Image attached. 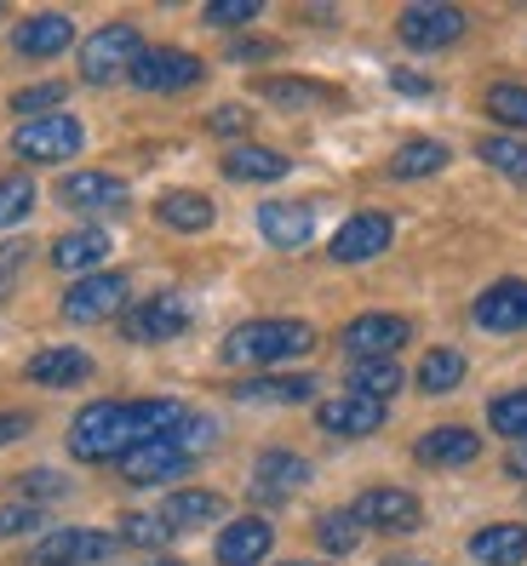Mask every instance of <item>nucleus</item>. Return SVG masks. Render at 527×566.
<instances>
[{
    "instance_id": "nucleus-1",
    "label": "nucleus",
    "mask_w": 527,
    "mask_h": 566,
    "mask_svg": "<svg viewBox=\"0 0 527 566\" xmlns=\"http://www.w3.org/2000/svg\"><path fill=\"white\" fill-rule=\"evenodd\" d=\"M189 423L184 401H92L70 423V452L81 463H121L149 441H167Z\"/></svg>"
},
{
    "instance_id": "nucleus-2",
    "label": "nucleus",
    "mask_w": 527,
    "mask_h": 566,
    "mask_svg": "<svg viewBox=\"0 0 527 566\" xmlns=\"http://www.w3.org/2000/svg\"><path fill=\"white\" fill-rule=\"evenodd\" d=\"M316 349V326L310 321H287V315H270V321H241L236 332H224L218 355L229 366H281V360H299Z\"/></svg>"
},
{
    "instance_id": "nucleus-3",
    "label": "nucleus",
    "mask_w": 527,
    "mask_h": 566,
    "mask_svg": "<svg viewBox=\"0 0 527 566\" xmlns=\"http://www.w3.org/2000/svg\"><path fill=\"white\" fill-rule=\"evenodd\" d=\"M144 52V35L132 23H104V29H92L86 46H81V81L86 86H115L132 75V63H138Z\"/></svg>"
},
{
    "instance_id": "nucleus-4",
    "label": "nucleus",
    "mask_w": 527,
    "mask_h": 566,
    "mask_svg": "<svg viewBox=\"0 0 527 566\" xmlns=\"http://www.w3.org/2000/svg\"><path fill=\"white\" fill-rule=\"evenodd\" d=\"M471 18L447 7V0H413V7H402V18H395V35H402V46L413 52H447L465 41Z\"/></svg>"
},
{
    "instance_id": "nucleus-5",
    "label": "nucleus",
    "mask_w": 527,
    "mask_h": 566,
    "mask_svg": "<svg viewBox=\"0 0 527 566\" xmlns=\"http://www.w3.org/2000/svg\"><path fill=\"white\" fill-rule=\"evenodd\" d=\"M126 81L138 86V92H149V97H173V92L202 86L207 81V63L195 57V52H178V46H144Z\"/></svg>"
},
{
    "instance_id": "nucleus-6",
    "label": "nucleus",
    "mask_w": 527,
    "mask_h": 566,
    "mask_svg": "<svg viewBox=\"0 0 527 566\" xmlns=\"http://www.w3.org/2000/svg\"><path fill=\"white\" fill-rule=\"evenodd\" d=\"M81 144H86V126L75 120V115H41V120H23L18 126V138H12V149L23 155V160H35V166H58V160H70V155H81Z\"/></svg>"
},
{
    "instance_id": "nucleus-7",
    "label": "nucleus",
    "mask_w": 527,
    "mask_h": 566,
    "mask_svg": "<svg viewBox=\"0 0 527 566\" xmlns=\"http://www.w3.org/2000/svg\"><path fill=\"white\" fill-rule=\"evenodd\" d=\"M115 555V532H97V526H63L46 532V538L29 549L23 566H104Z\"/></svg>"
},
{
    "instance_id": "nucleus-8",
    "label": "nucleus",
    "mask_w": 527,
    "mask_h": 566,
    "mask_svg": "<svg viewBox=\"0 0 527 566\" xmlns=\"http://www.w3.org/2000/svg\"><path fill=\"white\" fill-rule=\"evenodd\" d=\"M126 297H132V281L121 270H97V275H81L70 292H63V321H75V326H92V321H110L126 310Z\"/></svg>"
},
{
    "instance_id": "nucleus-9",
    "label": "nucleus",
    "mask_w": 527,
    "mask_h": 566,
    "mask_svg": "<svg viewBox=\"0 0 527 566\" xmlns=\"http://www.w3.org/2000/svg\"><path fill=\"white\" fill-rule=\"evenodd\" d=\"M413 338V326L402 321V315H390V310H368V315H355L350 326H344V349L355 355V360H395V349H402Z\"/></svg>"
},
{
    "instance_id": "nucleus-10",
    "label": "nucleus",
    "mask_w": 527,
    "mask_h": 566,
    "mask_svg": "<svg viewBox=\"0 0 527 566\" xmlns=\"http://www.w3.org/2000/svg\"><path fill=\"white\" fill-rule=\"evenodd\" d=\"M350 515L361 521V532H418V521H424V510H418V497L407 492V486H368L350 504Z\"/></svg>"
},
{
    "instance_id": "nucleus-11",
    "label": "nucleus",
    "mask_w": 527,
    "mask_h": 566,
    "mask_svg": "<svg viewBox=\"0 0 527 566\" xmlns=\"http://www.w3.org/2000/svg\"><path fill=\"white\" fill-rule=\"evenodd\" d=\"M390 241H395V218L390 212H355V218L339 223V235L327 241V258H333V263H368Z\"/></svg>"
},
{
    "instance_id": "nucleus-12",
    "label": "nucleus",
    "mask_w": 527,
    "mask_h": 566,
    "mask_svg": "<svg viewBox=\"0 0 527 566\" xmlns=\"http://www.w3.org/2000/svg\"><path fill=\"white\" fill-rule=\"evenodd\" d=\"M121 332L132 344H167V338H178V332H189V304L178 292H155L121 321Z\"/></svg>"
},
{
    "instance_id": "nucleus-13",
    "label": "nucleus",
    "mask_w": 527,
    "mask_h": 566,
    "mask_svg": "<svg viewBox=\"0 0 527 566\" xmlns=\"http://www.w3.org/2000/svg\"><path fill=\"white\" fill-rule=\"evenodd\" d=\"M195 470V452L184 447V441H149V447H138V452H126L121 458V475L132 481V486H161V481H178V475H189Z\"/></svg>"
},
{
    "instance_id": "nucleus-14",
    "label": "nucleus",
    "mask_w": 527,
    "mask_h": 566,
    "mask_svg": "<svg viewBox=\"0 0 527 566\" xmlns=\"http://www.w3.org/2000/svg\"><path fill=\"white\" fill-rule=\"evenodd\" d=\"M471 321L482 332H493V338H505V332H527V281H493L476 297Z\"/></svg>"
},
{
    "instance_id": "nucleus-15",
    "label": "nucleus",
    "mask_w": 527,
    "mask_h": 566,
    "mask_svg": "<svg viewBox=\"0 0 527 566\" xmlns=\"http://www.w3.org/2000/svg\"><path fill=\"white\" fill-rule=\"evenodd\" d=\"M299 486H310V463L299 452L270 447L258 458V470H252V497H258V504H281V497H292Z\"/></svg>"
},
{
    "instance_id": "nucleus-16",
    "label": "nucleus",
    "mask_w": 527,
    "mask_h": 566,
    "mask_svg": "<svg viewBox=\"0 0 527 566\" xmlns=\"http://www.w3.org/2000/svg\"><path fill=\"white\" fill-rule=\"evenodd\" d=\"M384 418H390L384 401H368V395H339V401H321V412H316V423L327 429V436H344V441L379 436Z\"/></svg>"
},
{
    "instance_id": "nucleus-17",
    "label": "nucleus",
    "mask_w": 527,
    "mask_h": 566,
    "mask_svg": "<svg viewBox=\"0 0 527 566\" xmlns=\"http://www.w3.org/2000/svg\"><path fill=\"white\" fill-rule=\"evenodd\" d=\"M258 229H264V241L281 247V252H299L316 241V212L304 201H264L258 207Z\"/></svg>"
},
{
    "instance_id": "nucleus-18",
    "label": "nucleus",
    "mask_w": 527,
    "mask_h": 566,
    "mask_svg": "<svg viewBox=\"0 0 527 566\" xmlns=\"http://www.w3.org/2000/svg\"><path fill=\"white\" fill-rule=\"evenodd\" d=\"M413 458L431 463V470H458V463H476L482 458V436H476V429H465V423H442V429H431V436L413 441Z\"/></svg>"
},
{
    "instance_id": "nucleus-19",
    "label": "nucleus",
    "mask_w": 527,
    "mask_h": 566,
    "mask_svg": "<svg viewBox=\"0 0 527 566\" xmlns=\"http://www.w3.org/2000/svg\"><path fill=\"white\" fill-rule=\"evenodd\" d=\"M70 46H75V23L63 12H35V18H23L12 29V52L18 57H58Z\"/></svg>"
},
{
    "instance_id": "nucleus-20",
    "label": "nucleus",
    "mask_w": 527,
    "mask_h": 566,
    "mask_svg": "<svg viewBox=\"0 0 527 566\" xmlns=\"http://www.w3.org/2000/svg\"><path fill=\"white\" fill-rule=\"evenodd\" d=\"M270 549H276V532L264 515H241L218 532V566H258Z\"/></svg>"
},
{
    "instance_id": "nucleus-21",
    "label": "nucleus",
    "mask_w": 527,
    "mask_h": 566,
    "mask_svg": "<svg viewBox=\"0 0 527 566\" xmlns=\"http://www.w3.org/2000/svg\"><path fill=\"white\" fill-rule=\"evenodd\" d=\"M110 258V229H70L63 241H52V270L58 275H97Z\"/></svg>"
},
{
    "instance_id": "nucleus-22",
    "label": "nucleus",
    "mask_w": 527,
    "mask_h": 566,
    "mask_svg": "<svg viewBox=\"0 0 527 566\" xmlns=\"http://www.w3.org/2000/svg\"><path fill=\"white\" fill-rule=\"evenodd\" d=\"M58 201L75 212H115L126 207V184L115 172H70L58 184Z\"/></svg>"
},
{
    "instance_id": "nucleus-23",
    "label": "nucleus",
    "mask_w": 527,
    "mask_h": 566,
    "mask_svg": "<svg viewBox=\"0 0 527 566\" xmlns=\"http://www.w3.org/2000/svg\"><path fill=\"white\" fill-rule=\"evenodd\" d=\"M465 555L476 566H521L527 560V526L521 521H493L465 544Z\"/></svg>"
},
{
    "instance_id": "nucleus-24",
    "label": "nucleus",
    "mask_w": 527,
    "mask_h": 566,
    "mask_svg": "<svg viewBox=\"0 0 527 566\" xmlns=\"http://www.w3.org/2000/svg\"><path fill=\"white\" fill-rule=\"evenodd\" d=\"M86 378H92L86 349H41L35 360H29V384H41V389H75Z\"/></svg>"
},
{
    "instance_id": "nucleus-25",
    "label": "nucleus",
    "mask_w": 527,
    "mask_h": 566,
    "mask_svg": "<svg viewBox=\"0 0 527 566\" xmlns=\"http://www.w3.org/2000/svg\"><path fill=\"white\" fill-rule=\"evenodd\" d=\"M287 155H276V149H264V144H236L224 155V178H236V184H276V178H287Z\"/></svg>"
},
{
    "instance_id": "nucleus-26",
    "label": "nucleus",
    "mask_w": 527,
    "mask_h": 566,
    "mask_svg": "<svg viewBox=\"0 0 527 566\" xmlns=\"http://www.w3.org/2000/svg\"><path fill=\"white\" fill-rule=\"evenodd\" d=\"M155 218L167 223V229H178V235H202V229H213V201L207 195H195V189H173V195H161L155 201Z\"/></svg>"
},
{
    "instance_id": "nucleus-27",
    "label": "nucleus",
    "mask_w": 527,
    "mask_h": 566,
    "mask_svg": "<svg viewBox=\"0 0 527 566\" xmlns=\"http://www.w3.org/2000/svg\"><path fill=\"white\" fill-rule=\"evenodd\" d=\"M161 515H167L173 532H195V526H207L224 515V497L207 492V486H189V492H173L167 504H161Z\"/></svg>"
},
{
    "instance_id": "nucleus-28",
    "label": "nucleus",
    "mask_w": 527,
    "mask_h": 566,
    "mask_svg": "<svg viewBox=\"0 0 527 566\" xmlns=\"http://www.w3.org/2000/svg\"><path fill=\"white\" fill-rule=\"evenodd\" d=\"M316 395V378L292 373V378H247L236 384V401H264V407H292V401H310Z\"/></svg>"
},
{
    "instance_id": "nucleus-29",
    "label": "nucleus",
    "mask_w": 527,
    "mask_h": 566,
    "mask_svg": "<svg viewBox=\"0 0 527 566\" xmlns=\"http://www.w3.org/2000/svg\"><path fill=\"white\" fill-rule=\"evenodd\" d=\"M442 166H447V144H436V138H407L402 149L390 155V178L413 184V178H431V172H442Z\"/></svg>"
},
{
    "instance_id": "nucleus-30",
    "label": "nucleus",
    "mask_w": 527,
    "mask_h": 566,
    "mask_svg": "<svg viewBox=\"0 0 527 566\" xmlns=\"http://www.w3.org/2000/svg\"><path fill=\"white\" fill-rule=\"evenodd\" d=\"M407 384V373L395 360H355L350 366V395H368V401H384L390 407V395Z\"/></svg>"
},
{
    "instance_id": "nucleus-31",
    "label": "nucleus",
    "mask_w": 527,
    "mask_h": 566,
    "mask_svg": "<svg viewBox=\"0 0 527 566\" xmlns=\"http://www.w3.org/2000/svg\"><path fill=\"white\" fill-rule=\"evenodd\" d=\"M482 109L499 120L505 132H516V138H521V132H527V86L521 81H493L482 92Z\"/></svg>"
},
{
    "instance_id": "nucleus-32",
    "label": "nucleus",
    "mask_w": 527,
    "mask_h": 566,
    "mask_svg": "<svg viewBox=\"0 0 527 566\" xmlns=\"http://www.w3.org/2000/svg\"><path fill=\"white\" fill-rule=\"evenodd\" d=\"M476 155L493 166V172H505L510 184H527V138H516V132H499V138H482Z\"/></svg>"
},
{
    "instance_id": "nucleus-33",
    "label": "nucleus",
    "mask_w": 527,
    "mask_h": 566,
    "mask_svg": "<svg viewBox=\"0 0 527 566\" xmlns=\"http://www.w3.org/2000/svg\"><path fill=\"white\" fill-rule=\"evenodd\" d=\"M487 423H493V436H505V441L527 447V389L493 395V401H487Z\"/></svg>"
},
{
    "instance_id": "nucleus-34",
    "label": "nucleus",
    "mask_w": 527,
    "mask_h": 566,
    "mask_svg": "<svg viewBox=\"0 0 527 566\" xmlns=\"http://www.w3.org/2000/svg\"><path fill=\"white\" fill-rule=\"evenodd\" d=\"M458 384H465V355H458V349H431L418 360V389L424 395H447Z\"/></svg>"
},
{
    "instance_id": "nucleus-35",
    "label": "nucleus",
    "mask_w": 527,
    "mask_h": 566,
    "mask_svg": "<svg viewBox=\"0 0 527 566\" xmlns=\"http://www.w3.org/2000/svg\"><path fill=\"white\" fill-rule=\"evenodd\" d=\"M121 538L138 544V549H167L178 532L167 526V515H161V510H132V515L121 521Z\"/></svg>"
},
{
    "instance_id": "nucleus-36",
    "label": "nucleus",
    "mask_w": 527,
    "mask_h": 566,
    "mask_svg": "<svg viewBox=\"0 0 527 566\" xmlns=\"http://www.w3.org/2000/svg\"><path fill=\"white\" fill-rule=\"evenodd\" d=\"M316 544H321L327 555H350V549L361 544V521H355L350 510L321 515V521H316Z\"/></svg>"
},
{
    "instance_id": "nucleus-37",
    "label": "nucleus",
    "mask_w": 527,
    "mask_h": 566,
    "mask_svg": "<svg viewBox=\"0 0 527 566\" xmlns=\"http://www.w3.org/2000/svg\"><path fill=\"white\" fill-rule=\"evenodd\" d=\"M258 92L281 109H304V104H327L333 97V86H316V81H264Z\"/></svg>"
},
{
    "instance_id": "nucleus-38",
    "label": "nucleus",
    "mask_w": 527,
    "mask_h": 566,
    "mask_svg": "<svg viewBox=\"0 0 527 566\" xmlns=\"http://www.w3.org/2000/svg\"><path fill=\"white\" fill-rule=\"evenodd\" d=\"M63 97H70V86L41 81V86H23V92H12V109H18L23 120H41V115H58Z\"/></svg>"
},
{
    "instance_id": "nucleus-39",
    "label": "nucleus",
    "mask_w": 527,
    "mask_h": 566,
    "mask_svg": "<svg viewBox=\"0 0 527 566\" xmlns=\"http://www.w3.org/2000/svg\"><path fill=\"white\" fill-rule=\"evenodd\" d=\"M29 212H35V184L29 178H0V229L23 223Z\"/></svg>"
},
{
    "instance_id": "nucleus-40",
    "label": "nucleus",
    "mask_w": 527,
    "mask_h": 566,
    "mask_svg": "<svg viewBox=\"0 0 527 566\" xmlns=\"http://www.w3.org/2000/svg\"><path fill=\"white\" fill-rule=\"evenodd\" d=\"M46 521V504H7L0 510V538H23Z\"/></svg>"
},
{
    "instance_id": "nucleus-41",
    "label": "nucleus",
    "mask_w": 527,
    "mask_h": 566,
    "mask_svg": "<svg viewBox=\"0 0 527 566\" xmlns=\"http://www.w3.org/2000/svg\"><path fill=\"white\" fill-rule=\"evenodd\" d=\"M258 12H264V0H213V7H207V23L229 29V23H252Z\"/></svg>"
},
{
    "instance_id": "nucleus-42",
    "label": "nucleus",
    "mask_w": 527,
    "mask_h": 566,
    "mask_svg": "<svg viewBox=\"0 0 527 566\" xmlns=\"http://www.w3.org/2000/svg\"><path fill=\"white\" fill-rule=\"evenodd\" d=\"M29 252H35V247H29V241H7V247H0V297L12 292L18 270H23V263H29Z\"/></svg>"
},
{
    "instance_id": "nucleus-43",
    "label": "nucleus",
    "mask_w": 527,
    "mask_h": 566,
    "mask_svg": "<svg viewBox=\"0 0 527 566\" xmlns=\"http://www.w3.org/2000/svg\"><path fill=\"white\" fill-rule=\"evenodd\" d=\"M18 492H29V497H63V492H70V481L52 475V470H29V475L18 481Z\"/></svg>"
},
{
    "instance_id": "nucleus-44",
    "label": "nucleus",
    "mask_w": 527,
    "mask_h": 566,
    "mask_svg": "<svg viewBox=\"0 0 527 566\" xmlns=\"http://www.w3.org/2000/svg\"><path fill=\"white\" fill-rule=\"evenodd\" d=\"M207 126H213V132H247V126H252V115H247L241 104H224V109H213V115H207Z\"/></svg>"
},
{
    "instance_id": "nucleus-45",
    "label": "nucleus",
    "mask_w": 527,
    "mask_h": 566,
    "mask_svg": "<svg viewBox=\"0 0 527 566\" xmlns=\"http://www.w3.org/2000/svg\"><path fill=\"white\" fill-rule=\"evenodd\" d=\"M276 52V41H236V46H229V57H236V63H258V57H270Z\"/></svg>"
},
{
    "instance_id": "nucleus-46",
    "label": "nucleus",
    "mask_w": 527,
    "mask_h": 566,
    "mask_svg": "<svg viewBox=\"0 0 527 566\" xmlns=\"http://www.w3.org/2000/svg\"><path fill=\"white\" fill-rule=\"evenodd\" d=\"M390 81H395V92H407V97H431V81L413 75V70H395Z\"/></svg>"
},
{
    "instance_id": "nucleus-47",
    "label": "nucleus",
    "mask_w": 527,
    "mask_h": 566,
    "mask_svg": "<svg viewBox=\"0 0 527 566\" xmlns=\"http://www.w3.org/2000/svg\"><path fill=\"white\" fill-rule=\"evenodd\" d=\"M29 436V418L23 412H7V418H0V447H7V441H23Z\"/></svg>"
},
{
    "instance_id": "nucleus-48",
    "label": "nucleus",
    "mask_w": 527,
    "mask_h": 566,
    "mask_svg": "<svg viewBox=\"0 0 527 566\" xmlns=\"http://www.w3.org/2000/svg\"><path fill=\"white\" fill-rule=\"evenodd\" d=\"M505 470H510L516 481H527V447H516V452L505 458Z\"/></svg>"
},
{
    "instance_id": "nucleus-49",
    "label": "nucleus",
    "mask_w": 527,
    "mask_h": 566,
    "mask_svg": "<svg viewBox=\"0 0 527 566\" xmlns=\"http://www.w3.org/2000/svg\"><path fill=\"white\" fill-rule=\"evenodd\" d=\"M161 566H178V560H161Z\"/></svg>"
},
{
    "instance_id": "nucleus-50",
    "label": "nucleus",
    "mask_w": 527,
    "mask_h": 566,
    "mask_svg": "<svg viewBox=\"0 0 527 566\" xmlns=\"http://www.w3.org/2000/svg\"><path fill=\"white\" fill-rule=\"evenodd\" d=\"M287 566H299V560H287Z\"/></svg>"
}]
</instances>
